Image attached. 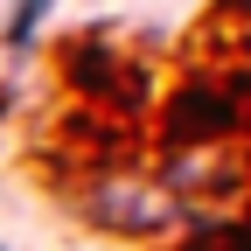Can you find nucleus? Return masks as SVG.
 <instances>
[{
	"label": "nucleus",
	"mask_w": 251,
	"mask_h": 251,
	"mask_svg": "<svg viewBox=\"0 0 251 251\" xmlns=\"http://www.w3.org/2000/svg\"><path fill=\"white\" fill-rule=\"evenodd\" d=\"M237 105L230 98H202V91H188V119L175 126V140H209V133H230Z\"/></svg>",
	"instance_id": "obj_1"
},
{
	"label": "nucleus",
	"mask_w": 251,
	"mask_h": 251,
	"mask_svg": "<svg viewBox=\"0 0 251 251\" xmlns=\"http://www.w3.org/2000/svg\"><path fill=\"white\" fill-rule=\"evenodd\" d=\"M42 14H49V0H21V14L7 21V42H14V49H28V42H35V21H42Z\"/></svg>",
	"instance_id": "obj_2"
}]
</instances>
